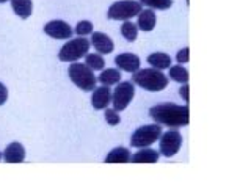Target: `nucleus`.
Segmentation results:
<instances>
[{
	"label": "nucleus",
	"instance_id": "1",
	"mask_svg": "<svg viewBox=\"0 0 248 185\" xmlns=\"http://www.w3.org/2000/svg\"><path fill=\"white\" fill-rule=\"evenodd\" d=\"M149 116L160 125H167L171 129L186 127L188 124V104L179 105L174 102L157 104L149 108Z\"/></svg>",
	"mask_w": 248,
	"mask_h": 185
},
{
	"label": "nucleus",
	"instance_id": "2",
	"mask_svg": "<svg viewBox=\"0 0 248 185\" xmlns=\"http://www.w3.org/2000/svg\"><path fill=\"white\" fill-rule=\"evenodd\" d=\"M170 78L159 69H137L132 72V83L146 91H162L168 87Z\"/></svg>",
	"mask_w": 248,
	"mask_h": 185
},
{
	"label": "nucleus",
	"instance_id": "3",
	"mask_svg": "<svg viewBox=\"0 0 248 185\" xmlns=\"http://www.w3.org/2000/svg\"><path fill=\"white\" fill-rule=\"evenodd\" d=\"M69 80L82 91H93L97 85V77L85 63L73 62L68 69Z\"/></svg>",
	"mask_w": 248,
	"mask_h": 185
},
{
	"label": "nucleus",
	"instance_id": "4",
	"mask_svg": "<svg viewBox=\"0 0 248 185\" xmlns=\"http://www.w3.org/2000/svg\"><path fill=\"white\" fill-rule=\"evenodd\" d=\"M90 52V41L85 36H79L69 41L58 50V60L60 62H79Z\"/></svg>",
	"mask_w": 248,
	"mask_h": 185
},
{
	"label": "nucleus",
	"instance_id": "5",
	"mask_svg": "<svg viewBox=\"0 0 248 185\" xmlns=\"http://www.w3.org/2000/svg\"><path fill=\"white\" fill-rule=\"evenodd\" d=\"M143 10V5L139 0H120L115 2L107 11V17L110 21H130Z\"/></svg>",
	"mask_w": 248,
	"mask_h": 185
},
{
	"label": "nucleus",
	"instance_id": "6",
	"mask_svg": "<svg viewBox=\"0 0 248 185\" xmlns=\"http://www.w3.org/2000/svg\"><path fill=\"white\" fill-rule=\"evenodd\" d=\"M160 134H162V125L157 123L141 125V127L137 129L132 134V137H130V146L137 148V149L148 148L159 140Z\"/></svg>",
	"mask_w": 248,
	"mask_h": 185
},
{
	"label": "nucleus",
	"instance_id": "7",
	"mask_svg": "<svg viewBox=\"0 0 248 185\" xmlns=\"http://www.w3.org/2000/svg\"><path fill=\"white\" fill-rule=\"evenodd\" d=\"M135 96V85L132 82H118L112 91V104L116 111H123L132 102Z\"/></svg>",
	"mask_w": 248,
	"mask_h": 185
},
{
	"label": "nucleus",
	"instance_id": "8",
	"mask_svg": "<svg viewBox=\"0 0 248 185\" xmlns=\"http://www.w3.org/2000/svg\"><path fill=\"white\" fill-rule=\"evenodd\" d=\"M160 143V154L164 157H173L179 153V149L182 146V135L179 134L178 129L167 130L165 134L162 132L159 137Z\"/></svg>",
	"mask_w": 248,
	"mask_h": 185
},
{
	"label": "nucleus",
	"instance_id": "9",
	"mask_svg": "<svg viewBox=\"0 0 248 185\" xmlns=\"http://www.w3.org/2000/svg\"><path fill=\"white\" fill-rule=\"evenodd\" d=\"M44 33L50 38L54 39H71L74 35L73 27L68 24L62 21V19H55V21H50L44 25Z\"/></svg>",
	"mask_w": 248,
	"mask_h": 185
},
{
	"label": "nucleus",
	"instance_id": "10",
	"mask_svg": "<svg viewBox=\"0 0 248 185\" xmlns=\"http://www.w3.org/2000/svg\"><path fill=\"white\" fill-rule=\"evenodd\" d=\"M91 46L97 50V54L101 55H108L112 54L115 49V44L112 38L102 31H93L91 33Z\"/></svg>",
	"mask_w": 248,
	"mask_h": 185
},
{
	"label": "nucleus",
	"instance_id": "11",
	"mask_svg": "<svg viewBox=\"0 0 248 185\" xmlns=\"http://www.w3.org/2000/svg\"><path fill=\"white\" fill-rule=\"evenodd\" d=\"M115 64H116V68L121 71L135 72L137 69H140L141 60L139 58V55L130 54V52H124V54H120L115 57Z\"/></svg>",
	"mask_w": 248,
	"mask_h": 185
},
{
	"label": "nucleus",
	"instance_id": "12",
	"mask_svg": "<svg viewBox=\"0 0 248 185\" xmlns=\"http://www.w3.org/2000/svg\"><path fill=\"white\" fill-rule=\"evenodd\" d=\"M112 102V90L106 85H101L93 90V96H91V105L94 110H104L107 105Z\"/></svg>",
	"mask_w": 248,
	"mask_h": 185
},
{
	"label": "nucleus",
	"instance_id": "13",
	"mask_svg": "<svg viewBox=\"0 0 248 185\" xmlns=\"http://www.w3.org/2000/svg\"><path fill=\"white\" fill-rule=\"evenodd\" d=\"M2 158L6 163H22L25 160V148L19 141H13L5 148Z\"/></svg>",
	"mask_w": 248,
	"mask_h": 185
},
{
	"label": "nucleus",
	"instance_id": "14",
	"mask_svg": "<svg viewBox=\"0 0 248 185\" xmlns=\"http://www.w3.org/2000/svg\"><path fill=\"white\" fill-rule=\"evenodd\" d=\"M157 24V16L153 8H145L137 15V27L141 31H153Z\"/></svg>",
	"mask_w": 248,
	"mask_h": 185
},
{
	"label": "nucleus",
	"instance_id": "15",
	"mask_svg": "<svg viewBox=\"0 0 248 185\" xmlns=\"http://www.w3.org/2000/svg\"><path fill=\"white\" fill-rule=\"evenodd\" d=\"M160 153L154 151L151 148H140L134 155H130L132 163H157Z\"/></svg>",
	"mask_w": 248,
	"mask_h": 185
},
{
	"label": "nucleus",
	"instance_id": "16",
	"mask_svg": "<svg viewBox=\"0 0 248 185\" xmlns=\"http://www.w3.org/2000/svg\"><path fill=\"white\" fill-rule=\"evenodd\" d=\"M13 13L21 17V19H29L33 13V2L31 0H10Z\"/></svg>",
	"mask_w": 248,
	"mask_h": 185
},
{
	"label": "nucleus",
	"instance_id": "17",
	"mask_svg": "<svg viewBox=\"0 0 248 185\" xmlns=\"http://www.w3.org/2000/svg\"><path fill=\"white\" fill-rule=\"evenodd\" d=\"M148 63L149 66H153L154 69L164 71L171 66V57L168 54H164V52H154V54L148 55Z\"/></svg>",
	"mask_w": 248,
	"mask_h": 185
},
{
	"label": "nucleus",
	"instance_id": "18",
	"mask_svg": "<svg viewBox=\"0 0 248 185\" xmlns=\"http://www.w3.org/2000/svg\"><path fill=\"white\" fill-rule=\"evenodd\" d=\"M97 82L101 85H106V87H113V85L121 82V71L115 69V68L102 69L99 77H97Z\"/></svg>",
	"mask_w": 248,
	"mask_h": 185
},
{
	"label": "nucleus",
	"instance_id": "19",
	"mask_svg": "<svg viewBox=\"0 0 248 185\" xmlns=\"http://www.w3.org/2000/svg\"><path fill=\"white\" fill-rule=\"evenodd\" d=\"M130 154L127 148H123V146H118L112 149L110 153L107 154L106 157V163H129L130 162Z\"/></svg>",
	"mask_w": 248,
	"mask_h": 185
},
{
	"label": "nucleus",
	"instance_id": "20",
	"mask_svg": "<svg viewBox=\"0 0 248 185\" xmlns=\"http://www.w3.org/2000/svg\"><path fill=\"white\" fill-rule=\"evenodd\" d=\"M170 74H168V78H171V80L178 82V83H187L188 82V71L184 68V66H170Z\"/></svg>",
	"mask_w": 248,
	"mask_h": 185
},
{
	"label": "nucleus",
	"instance_id": "21",
	"mask_svg": "<svg viewBox=\"0 0 248 185\" xmlns=\"http://www.w3.org/2000/svg\"><path fill=\"white\" fill-rule=\"evenodd\" d=\"M120 31H121L123 38L129 43H134L137 36H139V27H137V24L130 22V21H124Z\"/></svg>",
	"mask_w": 248,
	"mask_h": 185
},
{
	"label": "nucleus",
	"instance_id": "22",
	"mask_svg": "<svg viewBox=\"0 0 248 185\" xmlns=\"http://www.w3.org/2000/svg\"><path fill=\"white\" fill-rule=\"evenodd\" d=\"M85 64L91 71H102L106 68V60H104L101 54H87L85 55Z\"/></svg>",
	"mask_w": 248,
	"mask_h": 185
},
{
	"label": "nucleus",
	"instance_id": "23",
	"mask_svg": "<svg viewBox=\"0 0 248 185\" xmlns=\"http://www.w3.org/2000/svg\"><path fill=\"white\" fill-rule=\"evenodd\" d=\"M139 2L153 10H170L173 6V0H139Z\"/></svg>",
	"mask_w": 248,
	"mask_h": 185
},
{
	"label": "nucleus",
	"instance_id": "24",
	"mask_svg": "<svg viewBox=\"0 0 248 185\" xmlns=\"http://www.w3.org/2000/svg\"><path fill=\"white\" fill-rule=\"evenodd\" d=\"M93 22L90 21H80L79 24L76 25V27L73 29L74 33H77V36H88L93 33Z\"/></svg>",
	"mask_w": 248,
	"mask_h": 185
},
{
	"label": "nucleus",
	"instance_id": "25",
	"mask_svg": "<svg viewBox=\"0 0 248 185\" xmlns=\"http://www.w3.org/2000/svg\"><path fill=\"white\" fill-rule=\"evenodd\" d=\"M104 116L108 125H118L121 123L120 111H116L115 108H104Z\"/></svg>",
	"mask_w": 248,
	"mask_h": 185
},
{
	"label": "nucleus",
	"instance_id": "26",
	"mask_svg": "<svg viewBox=\"0 0 248 185\" xmlns=\"http://www.w3.org/2000/svg\"><path fill=\"white\" fill-rule=\"evenodd\" d=\"M176 60H178L179 64H186L188 62V47H184L182 50H179L176 54Z\"/></svg>",
	"mask_w": 248,
	"mask_h": 185
},
{
	"label": "nucleus",
	"instance_id": "27",
	"mask_svg": "<svg viewBox=\"0 0 248 185\" xmlns=\"http://www.w3.org/2000/svg\"><path fill=\"white\" fill-rule=\"evenodd\" d=\"M8 101V88L5 87V83L0 82V105H3Z\"/></svg>",
	"mask_w": 248,
	"mask_h": 185
},
{
	"label": "nucleus",
	"instance_id": "28",
	"mask_svg": "<svg viewBox=\"0 0 248 185\" xmlns=\"http://www.w3.org/2000/svg\"><path fill=\"white\" fill-rule=\"evenodd\" d=\"M179 94L182 97V101H184L186 104H188V85L187 83H182V87L179 90Z\"/></svg>",
	"mask_w": 248,
	"mask_h": 185
},
{
	"label": "nucleus",
	"instance_id": "29",
	"mask_svg": "<svg viewBox=\"0 0 248 185\" xmlns=\"http://www.w3.org/2000/svg\"><path fill=\"white\" fill-rule=\"evenodd\" d=\"M6 2H8V0H0V3H6Z\"/></svg>",
	"mask_w": 248,
	"mask_h": 185
},
{
	"label": "nucleus",
	"instance_id": "30",
	"mask_svg": "<svg viewBox=\"0 0 248 185\" xmlns=\"http://www.w3.org/2000/svg\"><path fill=\"white\" fill-rule=\"evenodd\" d=\"M2 157H3V154H2V153H0V160H2Z\"/></svg>",
	"mask_w": 248,
	"mask_h": 185
}]
</instances>
